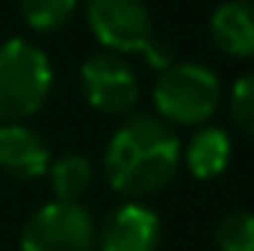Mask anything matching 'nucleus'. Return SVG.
Here are the masks:
<instances>
[{
    "instance_id": "f257e3e1",
    "label": "nucleus",
    "mask_w": 254,
    "mask_h": 251,
    "mask_svg": "<svg viewBox=\"0 0 254 251\" xmlns=\"http://www.w3.org/2000/svg\"><path fill=\"white\" fill-rule=\"evenodd\" d=\"M181 142L157 116H130L119 127L104 154V172L116 192L127 198L154 195L175 178Z\"/></svg>"
},
{
    "instance_id": "f03ea898",
    "label": "nucleus",
    "mask_w": 254,
    "mask_h": 251,
    "mask_svg": "<svg viewBox=\"0 0 254 251\" xmlns=\"http://www.w3.org/2000/svg\"><path fill=\"white\" fill-rule=\"evenodd\" d=\"M54 86L51 60L27 39L0 45V125H21L36 116Z\"/></svg>"
},
{
    "instance_id": "7ed1b4c3",
    "label": "nucleus",
    "mask_w": 254,
    "mask_h": 251,
    "mask_svg": "<svg viewBox=\"0 0 254 251\" xmlns=\"http://www.w3.org/2000/svg\"><path fill=\"white\" fill-rule=\"evenodd\" d=\"M86 24L113 54H142L148 65L160 71L175 63L172 48L154 36V24L142 0H86Z\"/></svg>"
},
{
    "instance_id": "20e7f679",
    "label": "nucleus",
    "mask_w": 254,
    "mask_h": 251,
    "mask_svg": "<svg viewBox=\"0 0 254 251\" xmlns=\"http://www.w3.org/2000/svg\"><path fill=\"white\" fill-rule=\"evenodd\" d=\"M222 101L219 77L195 63H172L160 71L154 86V107L166 125H204Z\"/></svg>"
},
{
    "instance_id": "39448f33",
    "label": "nucleus",
    "mask_w": 254,
    "mask_h": 251,
    "mask_svg": "<svg viewBox=\"0 0 254 251\" xmlns=\"http://www.w3.org/2000/svg\"><path fill=\"white\" fill-rule=\"evenodd\" d=\"M95 240L98 228L86 207L51 201L27 219L21 251H92Z\"/></svg>"
},
{
    "instance_id": "423d86ee",
    "label": "nucleus",
    "mask_w": 254,
    "mask_h": 251,
    "mask_svg": "<svg viewBox=\"0 0 254 251\" xmlns=\"http://www.w3.org/2000/svg\"><path fill=\"white\" fill-rule=\"evenodd\" d=\"M86 101L110 116H125L139 101V80L119 54H95L80 68Z\"/></svg>"
},
{
    "instance_id": "0eeeda50",
    "label": "nucleus",
    "mask_w": 254,
    "mask_h": 251,
    "mask_svg": "<svg viewBox=\"0 0 254 251\" xmlns=\"http://www.w3.org/2000/svg\"><path fill=\"white\" fill-rule=\"evenodd\" d=\"M160 219L151 207L122 204L116 207L101 231V251H157Z\"/></svg>"
},
{
    "instance_id": "6e6552de",
    "label": "nucleus",
    "mask_w": 254,
    "mask_h": 251,
    "mask_svg": "<svg viewBox=\"0 0 254 251\" xmlns=\"http://www.w3.org/2000/svg\"><path fill=\"white\" fill-rule=\"evenodd\" d=\"M0 169L18 181L42 178L51 169V151L27 125H0Z\"/></svg>"
},
{
    "instance_id": "1a4fd4ad",
    "label": "nucleus",
    "mask_w": 254,
    "mask_h": 251,
    "mask_svg": "<svg viewBox=\"0 0 254 251\" xmlns=\"http://www.w3.org/2000/svg\"><path fill=\"white\" fill-rule=\"evenodd\" d=\"M210 36L222 54L234 60H254V3L225 0L216 6L210 18Z\"/></svg>"
},
{
    "instance_id": "9d476101",
    "label": "nucleus",
    "mask_w": 254,
    "mask_h": 251,
    "mask_svg": "<svg viewBox=\"0 0 254 251\" xmlns=\"http://www.w3.org/2000/svg\"><path fill=\"white\" fill-rule=\"evenodd\" d=\"M187 169L198 181L219 178L231 163V136L222 127H201L187 145Z\"/></svg>"
},
{
    "instance_id": "9b49d317",
    "label": "nucleus",
    "mask_w": 254,
    "mask_h": 251,
    "mask_svg": "<svg viewBox=\"0 0 254 251\" xmlns=\"http://www.w3.org/2000/svg\"><path fill=\"white\" fill-rule=\"evenodd\" d=\"M48 175H51V187H54L57 201L77 204V198L92 184V163L80 154H65L57 163H51Z\"/></svg>"
},
{
    "instance_id": "f8f14e48",
    "label": "nucleus",
    "mask_w": 254,
    "mask_h": 251,
    "mask_svg": "<svg viewBox=\"0 0 254 251\" xmlns=\"http://www.w3.org/2000/svg\"><path fill=\"white\" fill-rule=\"evenodd\" d=\"M77 0H21V15L30 30L54 33L71 21Z\"/></svg>"
},
{
    "instance_id": "ddd939ff",
    "label": "nucleus",
    "mask_w": 254,
    "mask_h": 251,
    "mask_svg": "<svg viewBox=\"0 0 254 251\" xmlns=\"http://www.w3.org/2000/svg\"><path fill=\"white\" fill-rule=\"evenodd\" d=\"M219 251H254V213L240 210L222 219L216 231Z\"/></svg>"
},
{
    "instance_id": "4468645a",
    "label": "nucleus",
    "mask_w": 254,
    "mask_h": 251,
    "mask_svg": "<svg viewBox=\"0 0 254 251\" xmlns=\"http://www.w3.org/2000/svg\"><path fill=\"white\" fill-rule=\"evenodd\" d=\"M231 119L240 130L254 136V74H246L231 89Z\"/></svg>"
}]
</instances>
